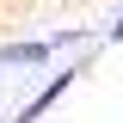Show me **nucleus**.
Segmentation results:
<instances>
[{"label": "nucleus", "instance_id": "7ed1b4c3", "mask_svg": "<svg viewBox=\"0 0 123 123\" xmlns=\"http://www.w3.org/2000/svg\"><path fill=\"white\" fill-rule=\"evenodd\" d=\"M105 37H111V43H123V12L111 18V31H105Z\"/></svg>", "mask_w": 123, "mask_h": 123}, {"label": "nucleus", "instance_id": "f257e3e1", "mask_svg": "<svg viewBox=\"0 0 123 123\" xmlns=\"http://www.w3.org/2000/svg\"><path fill=\"white\" fill-rule=\"evenodd\" d=\"M49 49H55V43H43V37H18V43L0 49V62H6V68H43Z\"/></svg>", "mask_w": 123, "mask_h": 123}, {"label": "nucleus", "instance_id": "f03ea898", "mask_svg": "<svg viewBox=\"0 0 123 123\" xmlns=\"http://www.w3.org/2000/svg\"><path fill=\"white\" fill-rule=\"evenodd\" d=\"M68 86H74V68H68V74H55V80H49V86H43V92H37V98H31V105H25V111L12 117V123H37V117H43V111L55 105V98H62Z\"/></svg>", "mask_w": 123, "mask_h": 123}]
</instances>
